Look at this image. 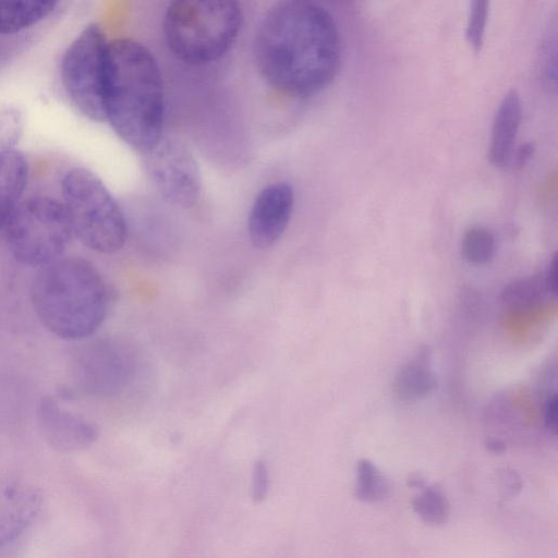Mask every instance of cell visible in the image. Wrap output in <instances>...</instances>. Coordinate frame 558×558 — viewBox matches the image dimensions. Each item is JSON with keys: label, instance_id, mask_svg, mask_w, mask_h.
I'll use <instances>...</instances> for the list:
<instances>
[{"label": "cell", "instance_id": "cell-10", "mask_svg": "<svg viewBox=\"0 0 558 558\" xmlns=\"http://www.w3.org/2000/svg\"><path fill=\"white\" fill-rule=\"evenodd\" d=\"M294 207V192L287 182H274L256 195L247 218L251 243L260 250L271 247L286 232Z\"/></svg>", "mask_w": 558, "mask_h": 558}, {"label": "cell", "instance_id": "cell-22", "mask_svg": "<svg viewBox=\"0 0 558 558\" xmlns=\"http://www.w3.org/2000/svg\"><path fill=\"white\" fill-rule=\"evenodd\" d=\"M488 4L486 0H474L470 4L465 37L474 50H480L483 45Z\"/></svg>", "mask_w": 558, "mask_h": 558}, {"label": "cell", "instance_id": "cell-3", "mask_svg": "<svg viewBox=\"0 0 558 558\" xmlns=\"http://www.w3.org/2000/svg\"><path fill=\"white\" fill-rule=\"evenodd\" d=\"M29 295L40 324L68 341L94 335L108 312V289L101 274L80 256H61L39 267Z\"/></svg>", "mask_w": 558, "mask_h": 558}, {"label": "cell", "instance_id": "cell-17", "mask_svg": "<svg viewBox=\"0 0 558 558\" xmlns=\"http://www.w3.org/2000/svg\"><path fill=\"white\" fill-rule=\"evenodd\" d=\"M392 486L385 474L369 460L356 464L354 496L365 502H379L389 498Z\"/></svg>", "mask_w": 558, "mask_h": 558}, {"label": "cell", "instance_id": "cell-11", "mask_svg": "<svg viewBox=\"0 0 558 558\" xmlns=\"http://www.w3.org/2000/svg\"><path fill=\"white\" fill-rule=\"evenodd\" d=\"M37 421L46 442L61 452L86 449L97 440L99 434L94 422L69 410L54 396L40 399Z\"/></svg>", "mask_w": 558, "mask_h": 558}, {"label": "cell", "instance_id": "cell-21", "mask_svg": "<svg viewBox=\"0 0 558 558\" xmlns=\"http://www.w3.org/2000/svg\"><path fill=\"white\" fill-rule=\"evenodd\" d=\"M542 291V286L535 280H517L504 288L501 301L509 307L523 308L538 301Z\"/></svg>", "mask_w": 558, "mask_h": 558}, {"label": "cell", "instance_id": "cell-2", "mask_svg": "<svg viewBox=\"0 0 558 558\" xmlns=\"http://www.w3.org/2000/svg\"><path fill=\"white\" fill-rule=\"evenodd\" d=\"M105 121L143 154L162 138L165 92L153 53L130 38L109 41L104 92Z\"/></svg>", "mask_w": 558, "mask_h": 558}, {"label": "cell", "instance_id": "cell-23", "mask_svg": "<svg viewBox=\"0 0 558 558\" xmlns=\"http://www.w3.org/2000/svg\"><path fill=\"white\" fill-rule=\"evenodd\" d=\"M269 471L262 460L255 461L252 471V498L255 502L263 501L269 490Z\"/></svg>", "mask_w": 558, "mask_h": 558}, {"label": "cell", "instance_id": "cell-16", "mask_svg": "<svg viewBox=\"0 0 558 558\" xmlns=\"http://www.w3.org/2000/svg\"><path fill=\"white\" fill-rule=\"evenodd\" d=\"M50 0H0V35H11L33 27L57 8Z\"/></svg>", "mask_w": 558, "mask_h": 558}, {"label": "cell", "instance_id": "cell-13", "mask_svg": "<svg viewBox=\"0 0 558 558\" xmlns=\"http://www.w3.org/2000/svg\"><path fill=\"white\" fill-rule=\"evenodd\" d=\"M521 114L520 96L512 89L501 99L493 121L488 151L493 165L505 167L511 161Z\"/></svg>", "mask_w": 558, "mask_h": 558}, {"label": "cell", "instance_id": "cell-15", "mask_svg": "<svg viewBox=\"0 0 558 558\" xmlns=\"http://www.w3.org/2000/svg\"><path fill=\"white\" fill-rule=\"evenodd\" d=\"M393 386L403 400L424 398L436 388L437 378L430 368L428 348H422L412 361L400 367Z\"/></svg>", "mask_w": 558, "mask_h": 558}, {"label": "cell", "instance_id": "cell-5", "mask_svg": "<svg viewBox=\"0 0 558 558\" xmlns=\"http://www.w3.org/2000/svg\"><path fill=\"white\" fill-rule=\"evenodd\" d=\"M61 191L73 234L84 246L101 254H113L124 246V213L97 174L82 167L69 169Z\"/></svg>", "mask_w": 558, "mask_h": 558}, {"label": "cell", "instance_id": "cell-27", "mask_svg": "<svg viewBox=\"0 0 558 558\" xmlns=\"http://www.w3.org/2000/svg\"><path fill=\"white\" fill-rule=\"evenodd\" d=\"M502 488L507 495H515L517 490L520 489L521 483L513 472H505Z\"/></svg>", "mask_w": 558, "mask_h": 558}, {"label": "cell", "instance_id": "cell-26", "mask_svg": "<svg viewBox=\"0 0 558 558\" xmlns=\"http://www.w3.org/2000/svg\"><path fill=\"white\" fill-rule=\"evenodd\" d=\"M534 144L531 142L520 145L517 153L514 154L515 163L518 166H524L534 153Z\"/></svg>", "mask_w": 558, "mask_h": 558}, {"label": "cell", "instance_id": "cell-18", "mask_svg": "<svg viewBox=\"0 0 558 558\" xmlns=\"http://www.w3.org/2000/svg\"><path fill=\"white\" fill-rule=\"evenodd\" d=\"M420 490V495L413 500L414 512L427 524H444L448 519L450 510L445 494L436 485H426V483Z\"/></svg>", "mask_w": 558, "mask_h": 558}, {"label": "cell", "instance_id": "cell-14", "mask_svg": "<svg viewBox=\"0 0 558 558\" xmlns=\"http://www.w3.org/2000/svg\"><path fill=\"white\" fill-rule=\"evenodd\" d=\"M27 179L28 162L23 153L13 149L0 155V229L21 203Z\"/></svg>", "mask_w": 558, "mask_h": 558}, {"label": "cell", "instance_id": "cell-4", "mask_svg": "<svg viewBox=\"0 0 558 558\" xmlns=\"http://www.w3.org/2000/svg\"><path fill=\"white\" fill-rule=\"evenodd\" d=\"M243 13L230 0H178L163 14L162 32L169 50L190 65L223 58L238 39Z\"/></svg>", "mask_w": 558, "mask_h": 558}, {"label": "cell", "instance_id": "cell-7", "mask_svg": "<svg viewBox=\"0 0 558 558\" xmlns=\"http://www.w3.org/2000/svg\"><path fill=\"white\" fill-rule=\"evenodd\" d=\"M109 41L98 24H89L68 46L61 81L73 107L85 118L105 121L104 92Z\"/></svg>", "mask_w": 558, "mask_h": 558}, {"label": "cell", "instance_id": "cell-1", "mask_svg": "<svg viewBox=\"0 0 558 558\" xmlns=\"http://www.w3.org/2000/svg\"><path fill=\"white\" fill-rule=\"evenodd\" d=\"M254 58L270 87L291 97H311L326 88L338 72V25L320 3L281 1L267 11L259 24Z\"/></svg>", "mask_w": 558, "mask_h": 558}, {"label": "cell", "instance_id": "cell-19", "mask_svg": "<svg viewBox=\"0 0 558 558\" xmlns=\"http://www.w3.org/2000/svg\"><path fill=\"white\" fill-rule=\"evenodd\" d=\"M496 251L493 233L483 227H472L464 233L461 242V254L465 260L474 265L489 263Z\"/></svg>", "mask_w": 558, "mask_h": 558}, {"label": "cell", "instance_id": "cell-28", "mask_svg": "<svg viewBox=\"0 0 558 558\" xmlns=\"http://www.w3.org/2000/svg\"><path fill=\"white\" fill-rule=\"evenodd\" d=\"M485 446L487 450H489L493 453H501L506 450L505 442L497 438H487L485 440Z\"/></svg>", "mask_w": 558, "mask_h": 558}, {"label": "cell", "instance_id": "cell-9", "mask_svg": "<svg viewBox=\"0 0 558 558\" xmlns=\"http://www.w3.org/2000/svg\"><path fill=\"white\" fill-rule=\"evenodd\" d=\"M133 371L132 353L112 339H99L78 348L71 364L76 386L85 393L102 398L120 393Z\"/></svg>", "mask_w": 558, "mask_h": 558}, {"label": "cell", "instance_id": "cell-25", "mask_svg": "<svg viewBox=\"0 0 558 558\" xmlns=\"http://www.w3.org/2000/svg\"><path fill=\"white\" fill-rule=\"evenodd\" d=\"M557 255L555 254L553 256V259L549 264V267L547 269L546 278L544 286L546 287L547 291L553 293L554 295L557 294Z\"/></svg>", "mask_w": 558, "mask_h": 558}, {"label": "cell", "instance_id": "cell-12", "mask_svg": "<svg viewBox=\"0 0 558 558\" xmlns=\"http://www.w3.org/2000/svg\"><path fill=\"white\" fill-rule=\"evenodd\" d=\"M41 499L37 490L15 481L0 482V546L16 538L36 518Z\"/></svg>", "mask_w": 558, "mask_h": 558}, {"label": "cell", "instance_id": "cell-8", "mask_svg": "<svg viewBox=\"0 0 558 558\" xmlns=\"http://www.w3.org/2000/svg\"><path fill=\"white\" fill-rule=\"evenodd\" d=\"M144 172L170 204L194 206L202 194V172L197 159L182 142L163 137L141 154Z\"/></svg>", "mask_w": 558, "mask_h": 558}, {"label": "cell", "instance_id": "cell-20", "mask_svg": "<svg viewBox=\"0 0 558 558\" xmlns=\"http://www.w3.org/2000/svg\"><path fill=\"white\" fill-rule=\"evenodd\" d=\"M25 128V113L15 104H0V155L13 150Z\"/></svg>", "mask_w": 558, "mask_h": 558}, {"label": "cell", "instance_id": "cell-24", "mask_svg": "<svg viewBox=\"0 0 558 558\" xmlns=\"http://www.w3.org/2000/svg\"><path fill=\"white\" fill-rule=\"evenodd\" d=\"M557 393H553L545 403L544 409V423L547 430L554 435L557 434L558 421H557Z\"/></svg>", "mask_w": 558, "mask_h": 558}, {"label": "cell", "instance_id": "cell-6", "mask_svg": "<svg viewBox=\"0 0 558 558\" xmlns=\"http://www.w3.org/2000/svg\"><path fill=\"white\" fill-rule=\"evenodd\" d=\"M72 234L64 205L49 196L21 202L5 225V241L12 256L20 264L36 268L63 256Z\"/></svg>", "mask_w": 558, "mask_h": 558}]
</instances>
